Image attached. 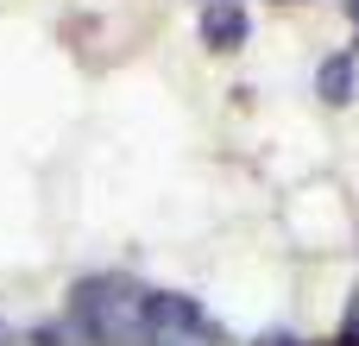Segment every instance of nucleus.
<instances>
[{
    "label": "nucleus",
    "mask_w": 359,
    "mask_h": 346,
    "mask_svg": "<svg viewBox=\"0 0 359 346\" xmlns=\"http://www.w3.org/2000/svg\"><path fill=\"white\" fill-rule=\"evenodd\" d=\"M259 346H303V340H297V334H265Z\"/></svg>",
    "instance_id": "39448f33"
},
{
    "label": "nucleus",
    "mask_w": 359,
    "mask_h": 346,
    "mask_svg": "<svg viewBox=\"0 0 359 346\" xmlns=\"http://www.w3.org/2000/svg\"><path fill=\"white\" fill-rule=\"evenodd\" d=\"M347 13H353V25H359V0H347Z\"/></svg>",
    "instance_id": "0eeeda50"
},
{
    "label": "nucleus",
    "mask_w": 359,
    "mask_h": 346,
    "mask_svg": "<svg viewBox=\"0 0 359 346\" xmlns=\"http://www.w3.org/2000/svg\"><path fill=\"white\" fill-rule=\"evenodd\" d=\"M0 346H13V334H6V321H0Z\"/></svg>",
    "instance_id": "423d86ee"
},
{
    "label": "nucleus",
    "mask_w": 359,
    "mask_h": 346,
    "mask_svg": "<svg viewBox=\"0 0 359 346\" xmlns=\"http://www.w3.org/2000/svg\"><path fill=\"white\" fill-rule=\"evenodd\" d=\"M246 32H252V19H246V6H233V0H215V6L202 13V44H208V50H240Z\"/></svg>",
    "instance_id": "f03ea898"
},
{
    "label": "nucleus",
    "mask_w": 359,
    "mask_h": 346,
    "mask_svg": "<svg viewBox=\"0 0 359 346\" xmlns=\"http://www.w3.org/2000/svg\"><path fill=\"white\" fill-rule=\"evenodd\" d=\"M38 346H95V340H88V334H82L69 315H63V321H50V328L38 334Z\"/></svg>",
    "instance_id": "20e7f679"
},
{
    "label": "nucleus",
    "mask_w": 359,
    "mask_h": 346,
    "mask_svg": "<svg viewBox=\"0 0 359 346\" xmlns=\"http://www.w3.org/2000/svg\"><path fill=\"white\" fill-rule=\"evenodd\" d=\"M145 296L151 290H139L133 277H82L69 290V321L95 346H151Z\"/></svg>",
    "instance_id": "f257e3e1"
},
{
    "label": "nucleus",
    "mask_w": 359,
    "mask_h": 346,
    "mask_svg": "<svg viewBox=\"0 0 359 346\" xmlns=\"http://www.w3.org/2000/svg\"><path fill=\"white\" fill-rule=\"evenodd\" d=\"M316 95H322L328 107L353 101V63H347V57H328V63L316 69Z\"/></svg>",
    "instance_id": "7ed1b4c3"
}]
</instances>
